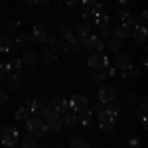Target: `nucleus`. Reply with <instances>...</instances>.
<instances>
[{"instance_id": "nucleus-13", "label": "nucleus", "mask_w": 148, "mask_h": 148, "mask_svg": "<svg viewBox=\"0 0 148 148\" xmlns=\"http://www.w3.org/2000/svg\"><path fill=\"white\" fill-rule=\"evenodd\" d=\"M57 51L56 49V46H49V47H46L44 51H42V61H46V63H53V61H57Z\"/></svg>"}, {"instance_id": "nucleus-46", "label": "nucleus", "mask_w": 148, "mask_h": 148, "mask_svg": "<svg viewBox=\"0 0 148 148\" xmlns=\"http://www.w3.org/2000/svg\"><path fill=\"white\" fill-rule=\"evenodd\" d=\"M56 38H57L56 34H49V32H47V36H46V42H47V44H56Z\"/></svg>"}, {"instance_id": "nucleus-2", "label": "nucleus", "mask_w": 148, "mask_h": 148, "mask_svg": "<svg viewBox=\"0 0 148 148\" xmlns=\"http://www.w3.org/2000/svg\"><path fill=\"white\" fill-rule=\"evenodd\" d=\"M26 125H28V130H30V134H34V136H44L47 130L46 123L42 121V116L40 114H30L28 119H26Z\"/></svg>"}, {"instance_id": "nucleus-44", "label": "nucleus", "mask_w": 148, "mask_h": 148, "mask_svg": "<svg viewBox=\"0 0 148 148\" xmlns=\"http://www.w3.org/2000/svg\"><path fill=\"white\" fill-rule=\"evenodd\" d=\"M81 16H83V20H89V18H93V12H91V8H85Z\"/></svg>"}, {"instance_id": "nucleus-7", "label": "nucleus", "mask_w": 148, "mask_h": 148, "mask_svg": "<svg viewBox=\"0 0 148 148\" xmlns=\"http://www.w3.org/2000/svg\"><path fill=\"white\" fill-rule=\"evenodd\" d=\"M85 47L89 49V51H103L105 49V42H103L99 36H87L85 38Z\"/></svg>"}, {"instance_id": "nucleus-40", "label": "nucleus", "mask_w": 148, "mask_h": 148, "mask_svg": "<svg viewBox=\"0 0 148 148\" xmlns=\"http://www.w3.org/2000/svg\"><path fill=\"white\" fill-rule=\"evenodd\" d=\"M111 34H113L111 28L105 26V28H101V32H99V38H101V40H107V38H111Z\"/></svg>"}, {"instance_id": "nucleus-5", "label": "nucleus", "mask_w": 148, "mask_h": 148, "mask_svg": "<svg viewBox=\"0 0 148 148\" xmlns=\"http://www.w3.org/2000/svg\"><path fill=\"white\" fill-rule=\"evenodd\" d=\"M87 61H89V67H93V69H105L109 65V57L105 53H101V51H93Z\"/></svg>"}, {"instance_id": "nucleus-31", "label": "nucleus", "mask_w": 148, "mask_h": 148, "mask_svg": "<svg viewBox=\"0 0 148 148\" xmlns=\"http://www.w3.org/2000/svg\"><path fill=\"white\" fill-rule=\"evenodd\" d=\"M6 32H8V34H18V32H20V22H18V20H10V22L6 24Z\"/></svg>"}, {"instance_id": "nucleus-6", "label": "nucleus", "mask_w": 148, "mask_h": 148, "mask_svg": "<svg viewBox=\"0 0 148 148\" xmlns=\"http://www.w3.org/2000/svg\"><path fill=\"white\" fill-rule=\"evenodd\" d=\"M2 144L4 146H14L16 142H18V130L14 128V126H6L4 130H2Z\"/></svg>"}, {"instance_id": "nucleus-39", "label": "nucleus", "mask_w": 148, "mask_h": 148, "mask_svg": "<svg viewBox=\"0 0 148 148\" xmlns=\"http://www.w3.org/2000/svg\"><path fill=\"white\" fill-rule=\"evenodd\" d=\"M105 77H107V75H105L103 69H97V71L93 73V81H95V83H105Z\"/></svg>"}, {"instance_id": "nucleus-24", "label": "nucleus", "mask_w": 148, "mask_h": 148, "mask_svg": "<svg viewBox=\"0 0 148 148\" xmlns=\"http://www.w3.org/2000/svg\"><path fill=\"white\" fill-rule=\"evenodd\" d=\"M67 42H69V46L73 47V49H81V47H85V38H83V36H75V34H73Z\"/></svg>"}, {"instance_id": "nucleus-17", "label": "nucleus", "mask_w": 148, "mask_h": 148, "mask_svg": "<svg viewBox=\"0 0 148 148\" xmlns=\"http://www.w3.org/2000/svg\"><path fill=\"white\" fill-rule=\"evenodd\" d=\"M91 119H93V111H89V107L77 113V123H81L83 126H89V123H91Z\"/></svg>"}, {"instance_id": "nucleus-52", "label": "nucleus", "mask_w": 148, "mask_h": 148, "mask_svg": "<svg viewBox=\"0 0 148 148\" xmlns=\"http://www.w3.org/2000/svg\"><path fill=\"white\" fill-rule=\"evenodd\" d=\"M119 2H121V4H123V6H126V4H130V2H132V0H119Z\"/></svg>"}, {"instance_id": "nucleus-41", "label": "nucleus", "mask_w": 148, "mask_h": 148, "mask_svg": "<svg viewBox=\"0 0 148 148\" xmlns=\"http://www.w3.org/2000/svg\"><path fill=\"white\" fill-rule=\"evenodd\" d=\"M63 4L67 6L69 10H75V8H77V6H79V4H81V0H65Z\"/></svg>"}, {"instance_id": "nucleus-26", "label": "nucleus", "mask_w": 148, "mask_h": 148, "mask_svg": "<svg viewBox=\"0 0 148 148\" xmlns=\"http://www.w3.org/2000/svg\"><path fill=\"white\" fill-rule=\"evenodd\" d=\"M116 125H114V119H101V130L105 132H113Z\"/></svg>"}, {"instance_id": "nucleus-48", "label": "nucleus", "mask_w": 148, "mask_h": 148, "mask_svg": "<svg viewBox=\"0 0 148 148\" xmlns=\"http://www.w3.org/2000/svg\"><path fill=\"white\" fill-rule=\"evenodd\" d=\"M95 2H97V0H81V4H85V6H91Z\"/></svg>"}, {"instance_id": "nucleus-1", "label": "nucleus", "mask_w": 148, "mask_h": 148, "mask_svg": "<svg viewBox=\"0 0 148 148\" xmlns=\"http://www.w3.org/2000/svg\"><path fill=\"white\" fill-rule=\"evenodd\" d=\"M30 113L34 114H40V116H47L49 113H53V107H51V101L46 99V97H38L34 101L30 103Z\"/></svg>"}, {"instance_id": "nucleus-18", "label": "nucleus", "mask_w": 148, "mask_h": 148, "mask_svg": "<svg viewBox=\"0 0 148 148\" xmlns=\"http://www.w3.org/2000/svg\"><path fill=\"white\" fill-rule=\"evenodd\" d=\"M130 32H132V30H130V28H126L125 24H119V26H116V28H114V38H116V40H126V38H130Z\"/></svg>"}, {"instance_id": "nucleus-33", "label": "nucleus", "mask_w": 148, "mask_h": 148, "mask_svg": "<svg viewBox=\"0 0 148 148\" xmlns=\"http://www.w3.org/2000/svg\"><path fill=\"white\" fill-rule=\"evenodd\" d=\"M71 36H73V28H71V26H61V28H59V38L69 40Z\"/></svg>"}, {"instance_id": "nucleus-36", "label": "nucleus", "mask_w": 148, "mask_h": 148, "mask_svg": "<svg viewBox=\"0 0 148 148\" xmlns=\"http://www.w3.org/2000/svg\"><path fill=\"white\" fill-rule=\"evenodd\" d=\"M105 113H107V103H97V105H95V109H93V114H97V116L101 119Z\"/></svg>"}, {"instance_id": "nucleus-38", "label": "nucleus", "mask_w": 148, "mask_h": 148, "mask_svg": "<svg viewBox=\"0 0 148 148\" xmlns=\"http://www.w3.org/2000/svg\"><path fill=\"white\" fill-rule=\"evenodd\" d=\"M103 71H105V75H109V77H119V69L114 67V65H111V63L103 69Z\"/></svg>"}, {"instance_id": "nucleus-11", "label": "nucleus", "mask_w": 148, "mask_h": 148, "mask_svg": "<svg viewBox=\"0 0 148 148\" xmlns=\"http://www.w3.org/2000/svg\"><path fill=\"white\" fill-rule=\"evenodd\" d=\"M128 65H132V57L126 56V53H116V59H114V67L119 69V71H123V69H126Z\"/></svg>"}, {"instance_id": "nucleus-12", "label": "nucleus", "mask_w": 148, "mask_h": 148, "mask_svg": "<svg viewBox=\"0 0 148 148\" xmlns=\"http://www.w3.org/2000/svg\"><path fill=\"white\" fill-rule=\"evenodd\" d=\"M14 46H16V44H14V40L10 38V34L0 36V51H2V53H12V47Z\"/></svg>"}, {"instance_id": "nucleus-28", "label": "nucleus", "mask_w": 148, "mask_h": 148, "mask_svg": "<svg viewBox=\"0 0 148 148\" xmlns=\"http://www.w3.org/2000/svg\"><path fill=\"white\" fill-rule=\"evenodd\" d=\"M22 146L24 148H36L38 146V136H34V134H26L22 140Z\"/></svg>"}, {"instance_id": "nucleus-23", "label": "nucleus", "mask_w": 148, "mask_h": 148, "mask_svg": "<svg viewBox=\"0 0 148 148\" xmlns=\"http://www.w3.org/2000/svg\"><path fill=\"white\" fill-rule=\"evenodd\" d=\"M93 24H95L97 28H105V26H109V16L103 14V12H99V14L93 16Z\"/></svg>"}, {"instance_id": "nucleus-53", "label": "nucleus", "mask_w": 148, "mask_h": 148, "mask_svg": "<svg viewBox=\"0 0 148 148\" xmlns=\"http://www.w3.org/2000/svg\"><path fill=\"white\" fill-rule=\"evenodd\" d=\"M26 2H34V0H26Z\"/></svg>"}, {"instance_id": "nucleus-10", "label": "nucleus", "mask_w": 148, "mask_h": 148, "mask_svg": "<svg viewBox=\"0 0 148 148\" xmlns=\"http://www.w3.org/2000/svg\"><path fill=\"white\" fill-rule=\"evenodd\" d=\"M116 99V89L114 87H101L99 89V101L101 103H111Z\"/></svg>"}, {"instance_id": "nucleus-45", "label": "nucleus", "mask_w": 148, "mask_h": 148, "mask_svg": "<svg viewBox=\"0 0 148 148\" xmlns=\"http://www.w3.org/2000/svg\"><path fill=\"white\" fill-rule=\"evenodd\" d=\"M116 14H119V20H125L126 16H128V12H126L125 8H119V12H116Z\"/></svg>"}, {"instance_id": "nucleus-43", "label": "nucleus", "mask_w": 148, "mask_h": 148, "mask_svg": "<svg viewBox=\"0 0 148 148\" xmlns=\"http://www.w3.org/2000/svg\"><path fill=\"white\" fill-rule=\"evenodd\" d=\"M6 101H8V91L6 89H0V105H4Z\"/></svg>"}, {"instance_id": "nucleus-4", "label": "nucleus", "mask_w": 148, "mask_h": 148, "mask_svg": "<svg viewBox=\"0 0 148 148\" xmlns=\"http://www.w3.org/2000/svg\"><path fill=\"white\" fill-rule=\"evenodd\" d=\"M67 103H69V107H71V111L79 113V111H83V109H87V107H89V97L77 93V95H73Z\"/></svg>"}, {"instance_id": "nucleus-3", "label": "nucleus", "mask_w": 148, "mask_h": 148, "mask_svg": "<svg viewBox=\"0 0 148 148\" xmlns=\"http://www.w3.org/2000/svg\"><path fill=\"white\" fill-rule=\"evenodd\" d=\"M44 123H46L47 130H51V132H56V134H57V132H61V128L65 126V123H63V114H61V113H56V111L47 114Z\"/></svg>"}, {"instance_id": "nucleus-15", "label": "nucleus", "mask_w": 148, "mask_h": 148, "mask_svg": "<svg viewBox=\"0 0 148 148\" xmlns=\"http://www.w3.org/2000/svg\"><path fill=\"white\" fill-rule=\"evenodd\" d=\"M51 107H53L56 113H65L69 109V103L65 97H56V99H51Z\"/></svg>"}, {"instance_id": "nucleus-37", "label": "nucleus", "mask_w": 148, "mask_h": 148, "mask_svg": "<svg viewBox=\"0 0 148 148\" xmlns=\"http://www.w3.org/2000/svg\"><path fill=\"white\" fill-rule=\"evenodd\" d=\"M56 49L59 51V53H67L69 49H71V46H69V42H67V40H61V42H59V44L56 46Z\"/></svg>"}, {"instance_id": "nucleus-51", "label": "nucleus", "mask_w": 148, "mask_h": 148, "mask_svg": "<svg viewBox=\"0 0 148 148\" xmlns=\"http://www.w3.org/2000/svg\"><path fill=\"white\" fill-rule=\"evenodd\" d=\"M128 144H130V146H138V140H136V138H130Z\"/></svg>"}, {"instance_id": "nucleus-14", "label": "nucleus", "mask_w": 148, "mask_h": 148, "mask_svg": "<svg viewBox=\"0 0 148 148\" xmlns=\"http://www.w3.org/2000/svg\"><path fill=\"white\" fill-rule=\"evenodd\" d=\"M73 34H75V36H83V38H87V36L91 34V24L87 22V20H83V22L75 24V28H73Z\"/></svg>"}, {"instance_id": "nucleus-22", "label": "nucleus", "mask_w": 148, "mask_h": 148, "mask_svg": "<svg viewBox=\"0 0 148 148\" xmlns=\"http://www.w3.org/2000/svg\"><path fill=\"white\" fill-rule=\"evenodd\" d=\"M8 85H10L12 91H18V89L22 87V77H20V73H12L10 77H8Z\"/></svg>"}, {"instance_id": "nucleus-34", "label": "nucleus", "mask_w": 148, "mask_h": 148, "mask_svg": "<svg viewBox=\"0 0 148 148\" xmlns=\"http://www.w3.org/2000/svg\"><path fill=\"white\" fill-rule=\"evenodd\" d=\"M125 26H126V28H130V30H134L136 26H140V24H138L136 16H130V14H128V16L125 18Z\"/></svg>"}, {"instance_id": "nucleus-9", "label": "nucleus", "mask_w": 148, "mask_h": 148, "mask_svg": "<svg viewBox=\"0 0 148 148\" xmlns=\"http://www.w3.org/2000/svg\"><path fill=\"white\" fill-rule=\"evenodd\" d=\"M46 36H47V28L44 24H36L32 34H30V40L36 44H42V42H46Z\"/></svg>"}, {"instance_id": "nucleus-30", "label": "nucleus", "mask_w": 148, "mask_h": 148, "mask_svg": "<svg viewBox=\"0 0 148 148\" xmlns=\"http://www.w3.org/2000/svg\"><path fill=\"white\" fill-rule=\"evenodd\" d=\"M71 148H89V142L81 136H75L71 138Z\"/></svg>"}, {"instance_id": "nucleus-19", "label": "nucleus", "mask_w": 148, "mask_h": 148, "mask_svg": "<svg viewBox=\"0 0 148 148\" xmlns=\"http://www.w3.org/2000/svg\"><path fill=\"white\" fill-rule=\"evenodd\" d=\"M107 111L116 116V114H121L123 111H125V105H123L121 101H116V99H113L111 103H107Z\"/></svg>"}, {"instance_id": "nucleus-47", "label": "nucleus", "mask_w": 148, "mask_h": 148, "mask_svg": "<svg viewBox=\"0 0 148 148\" xmlns=\"http://www.w3.org/2000/svg\"><path fill=\"white\" fill-rule=\"evenodd\" d=\"M126 101H130V103H132V101H136V93L128 91V93H126Z\"/></svg>"}, {"instance_id": "nucleus-32", "label": "nucleus", "mask_w": 148, "mask_h": 148, "mask_svg": "<svg viewBox=\"0 0 148 148\" xmlns=\"http://www.w3.org/2000/svg\"><path fill=\"white\" fill-rule=\"evenodd\" d=\"M61 114H63V113H61ZM63 123H65L67 126H75V125H77V113L73 111V113H69V114H63Z\"/></svg>"}, {"instance_id": "nucleus-35", "label": "nucleus", "mask_w": 148, "mask_h": 148, "mask_svg": "<svg viewBox=\"0 0 148 148\" xmlns=\"http://www.w3.org/2000/svg\"><path fill=\"white\" fill-rule=\"evenodd\" d=\"M28 42H30V36H28V34H18V38L14 40V44L20 46V47H26V46H28Z\"/></svg>"}, {"instance_id": "nucleus-21", "label": "nucleus", "mask_w": 148, "mask_h": 148, "mask_svg": "<svg viewBox=\"0 0 148 148\" xmlns=\"http://www.w3.org/2000/svg\"><path fill=\"white\" fill-rule=\"evenodd\" d=\"M107 49H109L111 53H121V49H123V40H116V38L109 40V42H107Z\"/></svg>"}, {"instance_id": "nucleus-16", "label": "nucleus", "mask_w": 148, "mask_h": 148, "mask_svg": "<svg viewBox=\"0 0 148 148\" xmlns=\"http://www.w3.org/2000/svg\"><path fill=\"white\" fill-rule=\"evenodd\" d=\"M20 59L24 61V65H34V63H36V51H34V49H30V47H22Z\"/></svg>"}, {"instance_id": "nucleus-49", "label": "nucleus", "mask_w": 148, "mask_h": 148, "mask_svg": "<svg viewBox=\"0 0 148 148\" xmlns=\"http://www.w3.org/2000/svg\"><path fill=\"white\" fill-rule=\"evenodd\" d=\"M146 65H148L146 57H142V59H140V67H142V69H146Z\"/></svg>"}, {"instance_id": "nucleus-50", "label": "nucleus", "mask_w": 148, "mask_h": 148, "mask_svg": "<svg viewBox=\"0 0 148 148\" xmlns=\"http://www.w3.org/2000/svg\"><path fill=\"white\" fill-rule=\"evenodd\" d=\"M34 4H42V6H46V4H49V0H34Z\"/></svg>"}, {"instance_id": "nucleus-27", "label": "nucleus", "mask_w": 148, "mask_h": 148, "mask_svg": "<svg viewBox=\"0 0 148 148\" xmlns=\"http://www.w3.org/2000/svg\"><path fill=\"white\" fill-rule=\"evenodd\" d=\"M10 75H12L10 63H0V81H8Z\"/></svg>"}, {"instance_id": "nucleus-8", "label": "nucleus", "mask_w": 148, "mask_h": 148, "mask_svg": "<svg viewBox=\"0 0 148 148\" xmlns=\"http://www.w3.org/2000/svg\"><path fill=\"white\" fill-rule=\"evenodd\" d=\"M130 38L134 40V44H136V46H144V44H146V38H148L146 26H136V28L130 32Z\"/></svg>"}, {"instance_id": "nucleus-42", "label": "nucleus", "mask_w": 148, "mask_h": 148, "mask_svg": "<svg viewBox=\"0 0 148 148\" xmlns=\"http://www.w3.org/2000/svg\"><path fill=\"white\" fill-rule=\"evenodd\" d=\"M146 20H148V14H146V10H142L138 14V24L140 26H146Z\"/></svg>"}, {"instance_id": "nucleus-25", "label": "nucleus", "mask_w": 148, "mask_h": 148, "mask_svg": "<svg viewBox=\"0 0 148 148\" xmlns=\"http://www.w3.org/2000/svg\"><path fill=\"white\" fill-rule=\"evenodd\" d=\"M8 63H10V67L14 69L16 73H22V71H24V67H26V65H24V61L20 59V57H16V56H12Z\"/></svg>"}, {"instance_id": "nucleus-29", "label": "nucleus", "mask_w": 148, "mask_h": 148, "mask_svg": "<svg viewBox=\"0 0 148 148\" xmlns=\"http://www.w3.org/2000/svg\"><path fill=\"white\" fill-rule=\"evenodd\" d=\"M30 114L32 113H30L28 107H20V109L16 111V121H18V123H26V119H28Z\"/></svg>"}, {"instance_id": "nucleus-20", "label": "nucleus", "mask_w": 148, "mask_h": 148, "mask_svg": "<svg viewBox=\"0 0 148 148\" xmlns=\"http://www.w3.org/2000/svg\"><path fill=\"white\" fill-rule=\"evenodd\" d=\"M119 75H121V77H140V75H142V69H136L134 67V65H128V67L126 69H123V71H119Z\"/></svg>"}]
</instances>
